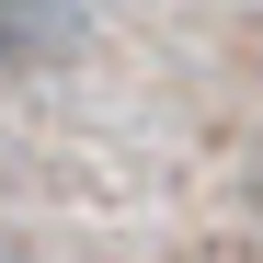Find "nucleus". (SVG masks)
Wrapping results in <instances>:
<instances>
[{
    "instance_id": "nucleus-1",
    "label": "nucleus",
    "mask_w": 263,
    "mask_h": 263,
    "mask_svg": "<svg viewBox=\"0 0 263 263\" xmlns=\"http://www.w3.org/2000/svg\"><path fill=\"white\" fill-rule=\"evenodd\" d=\"M80 46H92V0H0V80L69 69Z\"/></svg>"
}]
</instances>
